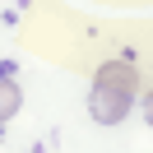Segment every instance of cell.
Wrapping results in <instances>:
<instances>
[{
  "instance_id": "7a4b0ae2",
  "label": "cell",
  "mask_w": 153,
  "mask_h": 153,
  "mask_svg": "<svg viewBox=\"0 0 153 153\" xmlns=\"http://www.w3.org/2000/svg\"><path fill=\"white\" fill-rule=\"evenodd\" d=\"M19 102H23V93H19V84H14V74H10V70H0V125L19 111Z\"/></svg>"
},
{
  "instance_id": "3957f363",
  "label": "cell",
  "mask_w": 153,
  "mask_h": 153,
  "mask_svg": "<svg viewBox=\"0 0 153 153\" xmlns=\"http://www.w3.org/2000/svg\"><path fill=\"white\" fill-rule=\"evenodd\" d=\"M144 116H149V125H153V93L144 97Z\"/></svg>"
},
{
  "instance_id": "6da1fadb",
  "label": "cell",
  "mask_w": 153,
  "mask_h": 153,
  "mask_svg": "<svg viewBox=\"0 0 153 153\" xmlns=\"http://www.w3.org/2000/svg\"><path fill=\"white\" fill-rule=\"evenodd\" d=\"M134 88H139V74H134L130 60H107L93 74V93H88V111L102 125H121L125 111L134 102Z\"/></svg>"
}]
</instances>
